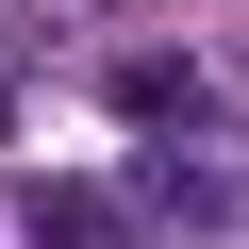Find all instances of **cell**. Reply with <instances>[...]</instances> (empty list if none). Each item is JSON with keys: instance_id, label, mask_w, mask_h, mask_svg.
<instances>
[{"instance_id": "1", "label": "cell", "mask_w": 249, "mask_h": 249, "mask_svg": "<svg viewBox=\"0 0 249 249\" xmlns=\"http://www.w3.org/2000/svg\"><path fill=\"white\" fill-rule=\"evenodd\" d=\"M116 116H133V133H166V150H183V133H216V83H199L183 50H133V67H116Z\"/></svg>"}, {"instance_id": "3", "label": "cell", "mask_w": 249, "mask_h": 249, "mask_svg": "<svg viewBox=\"0 0 249 249\" xmlns=\"http://www.w3.org/2000/svg\"><path fill=\"white\" fill-rule=\"evenodd\" d=\"M150 199H166V216H249V166H216V150H166V166H150Z\"/></svg>"}, {"instance_id": "2", "label": "cell", "mask_w": 249, "mask_h": 249, "mask_svg": "<svg viewBox=\"0 0 249 249\" xmlns=\"http://www.w3.org/2000/svg\"><path fill=\"white\" fill-rule=\"evenodd\" d=\"M17 232H34V249H116V183H50V166H34V183H17Z\"/></svg>"}]
</instances>
